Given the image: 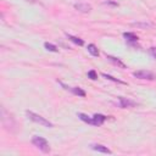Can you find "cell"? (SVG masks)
Listing matches in <instances>:
<instances>
[{"label":"cell","instance_id":"cell-4","mask_svg":"<svg viewBox=\"0 0 156 156\" xmlns=\"http://www.w3.org/2000/svg\"><path fill=\"white\" fill-rule=\"evenodd\" d=\"M120 100V105L122 109H129V107H134L137 105V103H134L133 100L130 99H127V98H123V96H120L118 98Z\"/></svg>","mask_w":156,"mask_h":156},{"label":"cell","instance_id":"cell-2","mask_svg":"<svg viewBox=\"0 0 156 156\" xmlns=\"http://www.w3.org/2000/svg\"><path fill=\"white\" fill-rule=\"evenodd\" d=\"M32 143H33V145L37 147L40 151L43 152H50V147H49V143L47 141L45 138H43V137H39V136H34L32 138Z\"/></svg>","mask_w":156,"mask_h":156},{"label":"cell","instance_id":"cell-3","mask_svg":"<svg viewBox=\"0 0 156 156\" xmlns=\"http://www.w3.org/2000/svg\"><path fill=\"white\" fill-rule=\"evenodd\" d=\"M133 76L138 79H148V81H152L155 79V74L150 71H145V70H141V71H136L133 72Z\"/></svg>","mask_w":156,"mask_h":156},{"label":"cell","instance_id":"cell-11","mask_svg":"<svg viewBox=\"0 0 156 156\" xmlns=\"http://www.w3.org/2000/svg\"><path fill=\"white\" fill-rule=\"evenodd\" d=\"M77 116H78V118L79 120H82L83 122H85V123H88V125H93V118H90L89 116H87L85 114H77Z\"/></svg>","mask_w":156,"mask_h":156},{"label":"cell","instance_id":"cell-16","mask_svg":"<svg viewBox=\"0 0 156 156\" xmlns=\"http://www.w3.org/2000/svg\"><path fill=\"white\" fill-rule=\"evenodd\" d=\"M132 26L133 27H141V28H149V27H151V25L150 23H141V22H134V23H132Z\"/></svg>","mask_w":156,"mask_h":156},{"label":"cell","instance_id":"cell-8","mask_svg":"<svg viewBox=\"0 0 156 156\" xmlns=\"http://www.w3.org/2000/svg\"><path fill=\"white\" fill-rule=\"evenodd\" d=\"M92 149L95 150V151H99V152H104V154H111V152H112L107 147L101 145V144H93V145H92Z\"/></svg>","mask_w":156,"mask_h":156},{"label":"cell","instance_id":"cell-20","mask_svg":"<svg viewBox=\"0 0 156 156\" xmlns=\"http://www.w3.org/2000/svg\"><path fill=\"white\" fill-rule=\"evenodd\" d=\"M26 1H31V3H34L36 0H26Z\"/></svg>","mask_w":156,"mask_h":156},{"label":"cell","instance_id":"cell-1","mask_svg":"<svg viewBox=\"0 0 156 156\" xmlns=\"http://www.w3.org/2000/svg\"><path fill=\"white\" fill-rule=\"evenodd\" d=\"M26 115H27V117H28L31 121L36 122V123H39V125H42V126H44V127H48V128H52V127H54V125L51 123V122H49L47 118H44V117H42L40 115H37V114H34V112H32V111H26Z\"/></svg>","mask_w":156,"mask_h":156},{"label":"cell","instance_id":"cell-12","mask_svg":"<svg viewBox=\"0 0 156 156\" xmlns=\"http://www.w3.org/2000/svg\"><path fill=\"white\" fill-rule=\"evenodd\" d=\"M67 36V38L72 42V43H74V44H77V45H79V47H82L83 44H84V42L81 39V38H77V37H73V36H71V34H66Z\"/></svg>","mask_w":156,"mask_h":156},{"label":"cell","instance_id":"cell-13","mask_svg":"<svg viewBox=\"0 0 156 156\" xmlns=\"http://www.w3.org/2000/svg\"><path fill=\"white\" fill-rule=\"evenodd\" d=\"M87 49H88L89 52L93 55V56H99V50H98V48L94 45V44H89Z\"/></svg>","mask_w":156,"mask_h":156},{"label":"cell","instance_id":"cell-15","mask_svg":"<svg viewBox=\"0 0 156 156\" xmlns=\"http://www.w3.org/2000/svg\"><path fill=\"white\" fill-rule=\"evenodd\" d=\"M44 47H45V49L47 50H49V51H52V52H59V49L54 45V44H51V43H45L44 44Z\"/></svg>","mask_w":156,"mask_h":156},{"label":"cell","instance_id":"cell-17","mask_svg":"<svg viewBox=\"0 0 156 156\" xmlns=\"http://www.w3.org/2000/svg\"><path fill=\"white\" fill-rule=\"evenodd\" d=\"M88 78H90L92 81H95V79H98V73L94 70H90L88 72Z\"/></svg>","mask_w":156,"mask_h":156},{"label":"cell","instance_id":"cell-19","mask_svg":"<svg viewBox=\"0 0 156 156\" xmlns=\"http://www.w3.org/2000/svg\"><path fill=\"white\" fill-rule=\"evenodd\" d=\"M105 4H109V5H114V6H118V4H117V3H115V1H110V0H107V1H106Z\"/></svg>","mask_w":156,"mask_h":156},{"label":"cell","instance_id":"cell-5","mask_svg":"<svg viewBox=\"0 0 156 156\" xmlns=\"http://www.w3.org/2000/svg\"><path fill=\"white\" fill-rule=\"evenodd\" d=\"M74 9L77 11H79V12H89V11L92 10V6L89 4H85V3H76L74 4Z\"/></svg>","mask_w":156,"mask_h":156},{"label":"cell","instance_id":"cell-9","mask_svg":"<svg viewBox=\"0 0 156 156\" xmlns=\"http://www.w3.org/2000/svg\"><path fill=\"white\" fill-rule=\"evenodd\" d=\"M123 37L126 38V40L128 43H136L138 40V37L134 34V33H130V32H126L123 33Z\"/></svg>","mask_w":156,"mask_h":156},{"label":"cell","instance_id":"cell-14","mask_svg":"<svg viewBox=\"0 0 156 156\" xmlns=\"http://www.w3.org/2000/svg\"><path fill=\"white\" fill-rule=\"evenodd\" d=\"M101 76H103L104 78H106V79H109V81H112V82H115V83H120V84H127L126 82H122V81L117 79V78H114L112 76H109V74H106V73H103Z\"/></svg>","mask_w":156,"mask_h":156},{"label":"cell","instance_id":"cell-7","mask_svg":"<svg viewBox=\"0 0 156 156\" xmlns=\"http://www.w3.org/2000/svg\"><path fill=\"white\" fill-rule=\"evenodd\" d=\"M106 59L110 61V62H112L114 65H116L117 67H121V69H126V65L122 62L118 58H115V56H111V55H106Z\"/></svg>","mask_w":156,"mask_h":156},{"label":"cell","instance_id":"cell-6","mask_svg":"<svg viewBox=\"0 0 156 156\" xmlns=\"http://www.w3.org/2000/svg\"><path fill=\"white\" fill-rule=\"evenodd\" d=\"M106 116L105 115H101V114H95L94 116H93V126H101L104 122L106 121Z\"/></svg>","mask_w":156,"mask_h":156},{"label":"cell","instance_id":"cell-10","mask_svg":"<svg viewBox=\"0 0 156 156\" xmlns=\"http://www.w3.org/2000/svg\"><path fill=\"white\" fill-rule=\"evenodd\" d=\"M70 90L74 94V95H78V96H81V98H84L85 95H87V93L83 90L82 88H79V87H73V88H71Z\"/></svg>","mask_w":156,"mask_h":156},{"label":"cell","instance_id":"cell-18","mask_svg":"<svg viewBox=\"0 0 156 156\" xmlns=\"http://www.w3.org/2000/svg\"><path fill=\"white\" fill-rule=\"evenodd\" d=\"M149 54L151 55L154 59H156V47H151V48L149 49Z\"/></svg>","mask_w":156,"mask_h":156}]
</instances>
